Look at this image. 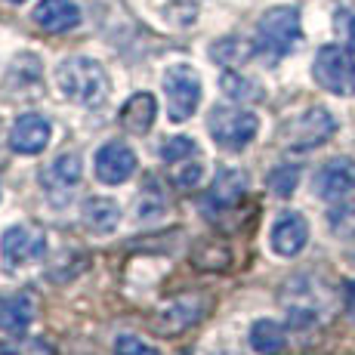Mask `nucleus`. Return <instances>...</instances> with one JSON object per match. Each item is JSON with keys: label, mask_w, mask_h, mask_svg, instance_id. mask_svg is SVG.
<instances>
[{"label": "nucleus", "mask_w": 355, "mask_h": 355, "mask_svg": "<svg viewBox=\"0 0 355 355\" xmlns=\"http://www.w3.org/2000/svg\"><path fill=\"white\" fill-rule=\"evenodd\" d=\"M56 87L68 102H74V105L99 108L102 102L108 99L112 80H108V71L96 62V59L71 56V59H65V62L56 65Z\"/></svg>", "instance_id": "f257e3e1"}, {"label": "nucleus", "mask_w": 355, "mask_h": 355, "mask_svg": "<svg viewBox=\"0 0 355 355\" xmlns=\"http://www.w3.org/2000/svg\"><path fill=\"white\" fill-rule=\"evenodd\" d=\"M303 37V25H300L297 6H272L259 16L257 22V53L269 62L284 59Z\"/></svg>", "instance_id": "f03ea898"}, {"label": "nucleus", "mask_w": 355, "mask_h": 355, "mask_svg": "<svg viewBox=\"0 0 355 355\" xmlns=\"http://www.w3.org/2000/svg\"><path fill=\"white\" fill-rule=\"evenodd\" d=\"M312 78L322 90L334 96H352L355 93V56L343 44H324L315 53L312 62Z\"/></svg>", "instance_id": "7ed1b4c3"}, {"label": "nucleus", "mask_w": 355, "mask_h": 355, "mask_svg": "<svg viewBox=\"0 0 355 355\" xmlns=\"http://www.w3.org/2000/svg\"><path fill=\"white\" fill-rule=\"evenodd\" d=\"M207 130L220 148H226V152H244L257 139L259 118L254 112H248V108L216 105L207 118Z\"/></svg>", "instance_id": "20e7f679"}, {"label": "nucleus", "mask_w": 355, "mask_h": 355, "mask_svg": "<svg viewBox=\"0 0 355 355\" xmlns=\"http://www.w3.org/2000/svg\"><path fill=\"white\" fill-rule=\"evenodd\" d=\"M337 133V121L327 108L315 105L306 108L303 114H297L293 121H288L282 130V146L288 152H309V148L324 146L331 136Z\"/></svg>", "instance_id": "39448f33"}, {"label": "nucleus", "mask_w": 355, "mask_h": 355, "mask_svg": "<svg viewBox=\"0 0 355 355\" xmlns=\"http://www.w3.org/2000/svg\"><path fill=\"white\" fill-rule=\"evenodd\" d=\"M164 96H167V114L170 121L182 124L198 112L201 105V78L192 65L176 62L164 71Z\"/></svg>", "instance_id": "423d86ee"}, {"label": "nucleus", "mask_w": 355, "mask_h": 355, "mask_svg": "<svg viewBox=\"0 0 355 355\" xmlns=\"http://www.w3.org/2000/svg\"><path fill=\"white\" fill-rule=\"evenodd\" d=\"M44 257H46V232L31 226V223L10 226L3 232V238H0V259H3L10 269L40 263Z\"/></svg>", "instance_id": "0eeeda50"}, {"label": "nucleus", "mask_w": 355, "mask_h": 355, "mask_svg": "<svg viewBox=\"0 0 355 355\" xmlns=\"http://www.w3.org/2000/svg\"><path fill=\"white\" fill-rule=\"evenodd\" d=\"M80 176H84L80 155L62 152V155H56L50 164H44V167H40L37 182H40L44 195L50 198L53 204H65V201H71V195H74V189H78Z\"/></svg>", "instance_id": "6e6552de"}, {"label": "nucleus", "mask_w": 355, "mask_h": 355, "mask_svg": "<svg viewBox=\"0 0 355 355\" xmlns=\"http://www.w3.org/2000/svg\"><path fill=\"white\" fill-rule=\"evenodd\" d=\"M201 318H204L201 297H176L152 315V331L161 334V337H180L189 327H195Z\"/></svg>", "instance_id": "1a4fd4ad"}, {"label": "nucleus", "mask_w": 355, "mask_h": 355, "mask_svg": "<svg viewBox=\"0 0 355 355\" xmlns=\"http://www.w3.org/2000/svg\"><path fill=\"white\" fill-rule=\"evenodd\" d=\"M53 139V124L50 118L37 112L28 114H19L16 124L10 130V148L16 155H40Z\"/></svg>", "instance_id": "9d476101"}, {"label": "nucleus", "mask_w": 355, "mask_h": 355, "mask_svg": "<svg viewBox=\"0 0 355 355\" xmlns=\"http://www.w3.org/2000/svg\"><path fill=\"white\" fill-rule=\"evenodd\" d=\"M136 152L124 142H105V146L96 152V161H93V167H96V176L99 182H105V186H121V182H127L130 176L136 173Z\"/></svg>", "instance_id": "9b49d317"}, {"label": "nucleus", "mask_w": 355, "mask_h": 355, "mask_svg": "<svg viewBox=\"0 0 355 355\" xmlns=\"http://www.w3.org/2000/svg\"><path fill=\"white\" fill-rule=\"evenodd\" d=\"M306 241H309V223L297 210L282 214L269 232V244L278 257H297L306 248Z\"/></svg>", "instance_id": "f8f14e48"}, {"label": "nucleus", "mask_w": 355, "mask_h": 355, "mask_svg": "<svg viewBox=\"0 0 355 355\" xmlns=\"http://www.w3.org/2000/svg\"><path fill=\"white\" fill-rule=\"evenodd\" d=\"M355 189V161L352 158H331L315 173V195L322 201H340Z\"/></svg>", "instance_id": "ddd939ff"}, {"label": "nucleus", "mask_w": 355, "mask_h": 355, "mask_svg": "<svg viewBox=\"0 0 355 355\" xmlns=\"http://www.w3.org/2000/svg\"><path fill=\"white\" fill-rule=\"evenodd\" d=\"M248 192V173L235 167H226L216 173V180L210 182L207 195H204V210H229Z\"/></svg>", "instance_id": "4468645a"}, {"label": "nucleus", "mask_w": 355, "mask_h": 355, "mask_svg": "<svg viewBox=\"0 0 355 355\" xmlns=\"http://www.w3.org/2000/svg\"><path fill=\"white\" fill-rule=\"evenodd\" d=\"M34 25L50 34H65L80 25V10L71 0H40L31 12Z\"/></svg>", "instance_id": "2eb2a0df"}, {"label": "nucleus", "mask_w": 355, "mask_h": 355, "mask_svg": "<svg viewBox=\"0 0 355 355\" xmlns=\"http://www.w3.org/2000/svg\"><path fill=\"white\" fill-rule=\"evenodd\" d=\"M80 223H84V229L93 232V235H112V232L121 226V204L112 201V198H102V195L87 198L84 207H80Z\"/></svg>", "instance_id": "dca6fc26"}, {"label": "nucleus", "mask_w": 355, "mask_h": 355, "mask_svg": "<svg viewBox=\"0 0 355 355\" xmlns=\"http://www.w3.org/2000/svg\"><path fill=\"white\" fill-rule=\"evenodd\" d=\"M155 114H158V102L152 93H133L121 108V127L133 136H142L152 130Z\"/></svg>", "instance_id": "f3484780"}, {"label": "nucleus", "mask_w": 355, "mask_h": 355, "mask_svg": "<svg viewBox=\"0 0 355 355\" xmlns=\"http://www.w3.org/2000/svg\"><path fill=\"white\" fill-rule=\"evenodd\" d=\"M40 80H44V68H40L34 53H22L16 62L6 71V90L19 93V96H34L40 90Z\"/></svg>", "instance_id": "a211bd4d"}, {"label": "nucleus", "mask_w": 355, "mask_h": 355, "mask_svg": "<svg viewBox=\"0 0 355 355\" xmlns=\"http://www.w3.org/2000/svg\"><path fill=\"white\" fill-rule=\"evenodd\" d=\"M34 300L28 293H12V297H0V331L3 334H22L34 322Z\"/></svg>", "instance_id": "6ab92c4d"}, {"label": "nucleus", "mask_w": 355, "mask_h": 355, "mask_svg": "<svg viewBox=\"0 0 355 355\" xmlns=\"http://www.w3.org/2000/svg\"><path fill=\"white\" fill-rule=\"evenodd\" d=\"M152 6L170 28H189L201 12V0H152Z\"/></svg>", "instance_id": "aec40b11"}, {"label": "nucleus", "mask_w": 355, "mask_h": 355, "mask_svg": "<svg viewBox=\"0 0 355 355\" xmlns=\"http://www.w3.org/2000/svg\"><path fill=\"white\" fill-rule=\"evenodd\" d=\"M250 346L259 355H275L284 349V327L272 318H259L250 327Z\"/></svg>", "instance_id": "412c9836"}, {"label": "nucleus", "mask_w": 355, "mask_h": 355, "mask_svg": "<svg viewBox=\"0 0 355 355\" xmlns=\"http://www.w3.org/2000/svg\"><path fill=\"white\" fill-rule=\"evenodd\" d=\"M254 53H257V44H248V40H238V37H223L210 46V59L220 62V65H226V68L248 62Z\"/></svg>", "instance_id": "4be33fe9"}, {"label": "nucleus", "mask_w": 355, "mask_h": 355, "mask_svg": "<svg viewBox=\"0 0 355 355\" xmlns=\"http://www.w3.org/2000/svg\"><path fill=\"white\" fill-rule=\"evenodd\" d=\"M220 87H223V93H226L229 99H235V102H257V99H263V90H259L257 80L244 78V74H235V71L223 74Z\"/></svg>", "instance_id": "5701e85b"}, {"label": "nucleus", "mask_w": 355, "mask_h": 355, "mask_svg": "<svg viewBox=\"0 0 355 355\" xmlns=\"http://www.w3.org/2000/svg\"><path fill=\"white\" fill-rule=\"evenodd\" d=\"M164 210H167V198H164V192H158L155 180H148V189L139 195V201H136V220L139 223L158 220Z\"/></svg>", "instance_id": "b1692460"}, {"label": "nucleus", "mask_w": 355, "mask_h": 355, "mask_svg": "<svg viewBox=\"0 0 355 355\" xmlns=\"http://www.w3.org/2000/svg\"><path fill=\"white\" fill-rule=\"evenodd\" d=\"M161 161L164 164H180V161H189L198 155V142L192 139V136H170L167 142L158 148Z\"/></svg>", "instance_id": "393cba45"}, {"label": "nucleus", "mask_w": 355, "mask_h": 355, "mask_svg": "<svg viewBox=\"0 0 355 355\" xmlns=\"http://www.w3.org/2000/svg\"><path fill=\"white\" fill-rule=\"evenodd\" d=\"M327 226L337 238H355V201H346L327 214Z\"/></svg>", "instance_id": "a878e982"}, {"label": "nucleus", "mask_w": 355, "mask_h": 355, "mask_svg": "<svg viewBox=\"0 0 355 355\" xmlns=\"http://www.w3.org/2000/svg\"><path fill=\"white\" fill-rule=\"evenodd\" d=\"M297 182H300V167L297 164H282V167H275L269 173V189L278 198H291L293 189H297Z\"/></svg>", "instance_id": "bb28decb"}, {"label": "nucleus", "mask_w": 355, "mask_h": 355, "mask_svg": "<svg viewBox=\"0 0 355 355\" xmlns=\"http://www.w3.org/2000/svg\"><path fill=\"white\" fill-rule=\"evenodd\" d=\"M201 176H204V164H198V161H180V164H173V173H170V182H173L176 189H195L198 182H201Z\"/></svg>", "instance_id": "cd10ccee"}, {"label": "nucleus", "mask_w": 355, "mask_h": 355, "mask_svg": "<svg viewBox=\"0 0 355 355\" xmlns=\"http://www.w3.org/2000/svg\"><path fill=\"white\" fill-rule=\"evenodd\" d=\"M114 355H158V349H152L133 334H121V337H114Z\"/></svg>", "instance_id": "c85d7f7f"}, {"label": "nucleus", "mask_w": 355, "mask_h": 355, "mask_svg": "<svg viewBox=\"0 0 355 355\" xmlns=\"http://www.w3.org/2000/svg\"><path fill=\"white\" fill-rule=\"evenodd\" d=\"M334 28H337V34H343L349 44H355V12L352 10H337V16H334Z\"/></svg>", "instance_id": "c756f323"}, {"label": "nucleus", "mask_w": 355, "mask_h": 355, "mask_svg": "<svg viewBox=\"0 0 355 355\" xmlns=\"http://www.w3.org/2000/svg\"><path fill=\"white\" fill-rule=\"evenodd\" d=\"M6 3H25V0H6Z\"/></svg>", "instance_id": "7c9ffc66"}, {"label": "nucleus", "mask_w": 355, "mask_h": 355, "mask_svg": "<svg viewBox=\"0 0 355 355\" xmlns=\"http://www.w3.org/2000/svg\"><path fill=\"white\" fill-rule=\"evenodd\" d=\"M0 139H3V124H0Z\"/></svg>", "instance_id": "2f4dec72"}]
</instances>
